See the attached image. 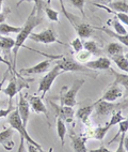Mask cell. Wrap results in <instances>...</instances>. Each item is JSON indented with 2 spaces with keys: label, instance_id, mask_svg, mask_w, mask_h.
I'll return each mask as SVG.
<instances>
[{
  "label": "cell",
  "instance_id": "obj_1",
  "mask_svg": "<svg viewBox=\"0 0 128 152\" xmlns=\"http://www.w3.org/2000/svg\"><path fill=\"white\" fill-rule=\"evenodd\" d=\"M41 22H42L41 14H38L36 9L33 8L32 12H31L30 15L27 17L24 26L22 27V30L17 33V37H16V39H15V45H14L13 50H12V52H13V65H12V66H13L14 75L19 76L18 73L16 72V70H15V68H16V60H17L18 50L22 48V47H24V43L26 42V40L29 39L30 34L32 33L33 29H34Z\"/></svg>",
  "mask_w": 128,
  "mask_h": 152
},
{
  "label": "cell",
  "instance_id": "obj_2",
  "mask_svg": "<svg viewBox=\"0 0 128 152\" xmlns=\"http://www.w3.org/2000/svg\"><path fill=\"white\" fill-rule=\"evenodd\" d=\"M8 122H9V124L11 125V128L13 129V130L17 131L19 133V135H20V146H19L18 152H22V146H24V145H22L24 144V140H26L27 142H29V144H31V145H34V146L38 147L42 152H44L41 145L38 144L35 140H33V139L31 138V136L29 135V133L27 132V128L22 124V119H20V117H19V115H18V111L13 110L11 114L9 115Z\"/></svg>",
  "mask_w": 128,
  "mask_h": 152
},
{
  "label": "cell",
  "instance_id": "obj_3",
  "mask_svg": "<svg viewBox=\"0 0 128 152\" xmlns=\"http://www.w3.org/2000/svg\"><path fill=\"white\" fill-rule=\"evenodd\" d=\"M85 83V79H75V82L69 88L63 87L59 96L60 105L68 106V107H74L75 105H77V93L79 92V90L81 89Z\"/></svg>",
  "mask_w": 128,
  "mask_h": 152
},
{
  "label": "cell",
  "instance_id": "obj_4",
  "mask_svg": "<svg viewBox=\"0 0 128 152\" xmlns=\"http://www.w3.org/2000/svg\"><path fill=\"white\" fill-rule=\"evenodd\" d=\"M62 73L63 72L60 70V68L56 64V66H54L51 70H49L46 75L42 77L41 80H40V84H38V92L42 93L41 95L42 99L45 98L46 93L51 89V86L54 84V82L56 80V78Z\"/></svg>",
  "mask_w": 128,
  "mask_h": 152
},
{
  "label": "cell",
  "instance_id": "obj_5",
  "mask_svg": "<svg viewBox=\"0 0 128 152\" xmlns=\"http://www.w3.org/2000/svg\"><path fill=\"white\" fill-rule=\"evenodd\" d=\"M128 107V103H115V102H107V101L97 100L94 102V109L98 116H107L116 110H122V108Z\"/></svg>",
  "mask_w": 128,
  "mask_h": 152
},
{
  "label": "cell",
  "instance_id": "obj_6",
  "mask_svg": "<svg viewBox=\"0 0 128 152\" xmlns=\"http://www.w3.org/2000/svg\"><path fill=\"white\" fill-rule=\"evenodd\" d=\"M124 116L122 114V110H116L114 113H112V116L110 118L109 122L106 123L104 126H98V128H95V133H94V138L97 139V140H103L105 138V136L107 135L108 131L114 126V125L119 124V123L124 120Z\"/></svg>",
  "mask_w": 128,
  "mask_h": 152
},
{
  "label": "cell",
  "instance_id": "obj_7",
  "mask_svg": "<svg viewBox=\"0 0 128 152\" xmlns=\"http://www.w3.org/2000/svg\"><path fill=\"white\" fill-rule=\"evenodd\" d=\"M57 65L60 68V70L64 72H85V73H91L90 69H88L85 65H82L81 63L77 62L72 58H67L62 56L60 60L57 61Z\"/></svg>",
  "mask_w": 128,
  "mask_h": 152
},
{
  "label": "cell",
  "instance_id": "obj_8",
  "mask_svg": "<svg viewBox=\"0 0 128 152\" xmlns=\"http://www.w3.org/2000/svg\"><path fill=\"white\" fill-rule=\"evenodd\" d=\"M29 39L33 42L45 44V45H49V44H52V43H59L61 45L64 44L58 40L57 34H56V32L52 29H45L43 31H41V32L31 33Z\"/></svg>",
  "mask_w": 128,
  "mask_h": 152
},
{
  "label": "cell",
  "instance_id": "obj_9",
  "mask_svg": "<svg viewBox=\"0 0 128 152\" xmlns=\"http://www.w3.org/2000/svg\"><path fill=\"white\" fill-rule=\"evenodd\" d=\"M12 76H13V77H12L11 80L9 82L7 88H6V89H2L3 93L9 96V101L13 100L14 96H15L17 93L20 92L22 88H28V87H29L27 83L22 82V80H24V78L22 79V82H18V80L16 79V75H12Z\"/></svg>",
  "mask_w": 128,
  "mask_h": 152
},
{
  "label": "cell",
  "instance_id": "obj_10",
  "mask_svg": "<svg viewBox=\"0 0 128 152\" xmlns=\"http://www.w3.org/2000/svg\"><path fill=\"white\" fill-rule=\"evenodd\" d=\"M18 107H17V111H18V115L20 119H22V124L27 128L28 124V120L30 117V104L28 102L26 95L20 91L18 93Z\"/></svg>",
  "mask_w": 128,
  "mask_h": 152
},
{
  "label": "cell",
  "instance_id": "obj_11",
  "mask_svg": "<svg viewBox=\"0 0 128 152\" xmlns=\"http://www.w3.org/2000/svg\"><path fill=\"white\" fill-rule=\"evenodd\" d=\"M50 104H51V106L55 108L58 118H60L61 120L64 121V122L71 123L72 121H73L74 116H75V111H74L73 107L58 105V104H55L54 102H50Z\"/></svg>",
  "mask_w": 128,
  "mask_h": 152
},
{
  "label": "cell",
  "instance_id": "obj_12",
  "mask_svg": "<svg viewBox=\"0 0 128 152\" xmlns=\"http://www.w3.org/2000/svg\"><path fill=\"white\" fill-rule=\"evenodd\" d=\"M31 106V109H32L35 114H43L45 115V117L48 119V111H47V108L45 104L43 102V99L41 96H38V95H27L26 96Z\"/></svg>",
  "mask_w": 128,
  "mask_h": 152
},
{
  "label": "cell",
  "instance_id": "obj_13",
  "mask_svg": "<svg viewBox=\"0 0 128 152\" xmlns=\"http://www.w3.org/2000/svg\"><path fill=\"white\" fill-rule=\"evenodd\" d=\"M124 95V90L120 86H115V85H110L109 88L106 90L101 99V101H107V102H115L119 99H121Z\"/></svg>",
  "mask_w": 128,
  "mask_h": 152
},
{
  "label": "cell",
  "instance_id": "obj_14",
  "mask_svg": "<svg viewBox=\"0 0 128 152\" xmlns=\"http://www.w3.org/2000/svg\"><path fill=\"white\" fill-rule=\"evenodd\" d=\"M85 65L88 69L93 71L110 70L111 69V60L108 57H99L95 60H90Z\"/></svg>",
  "mask_w": 128,
  "mask_h": 152
},
{
  "label": "cell",
  "instance_id": "obj_15",
  "mask_svg": "<svg viewBox=\"0 0 128 152\" xmlns=\"http://www.w3.org/2000/svg\"><path fill=\"white\" fill-rule=\"evenodd\" d=\"M14 136V130L12 128L4 129L2 132H0V145L7 150V151H11L13 149L14 142L13 140Z\"/></svg>",
  "mask_w": 128,
  "mask_h": 152
},
{
  "label": "cell",
  "instance_id": "obj_16",
  "mask_svg": "<svg viewBox=\"0 0 128 152\" xmlns=\"http://www.w3.org/2000/svg\"><path fill=\"white\" fill-rule=\"evenodd\" d=\"M50 64H51V60L46 59L41 61L38 64L30 66V68H25L20 70V73H26V74H41L44 72H47L50 68Z\"/></svg>",
  "mask_w": 128,
  "mask_h": 152
},
{
  "label": "cell",
  "instance_id": "obj_17",
  "mask_svg": "<svg viewBox=\"0 0 128 152\" xmlns=\"http://www.w3.org/2000/svg\"><path fill=\"white\" fill-rule=\"evenodd\" d=\"M72 139V147H73L74 152H88L87 149V142L88 139L85 138L82 135H76L75 133H71Z\"/></svg>",
  "mask_w": 128,
  "mask_h": 152
},
{
  "label": "cell",
  "instance_id": "obj_18",
  "mask_svg": "<svg viewBox=\"0 0 128 152\" xmlns=\"http://www.w3.org/2000/svg\"><path fill=\"white\" fill-rule=\"evenodd\" d=\"M93 110H94V103L91 104V105L80 107L76 113V117L78 118L85 126H88V125H90V116Z\"/></svg>",
  "mask_w": 128,
  "mask_h": 152
},
{
  "label": "cell",
  "instance_id": "obj_19",
  "mask_svg": "<svg viewBox=\"0 0 128 152\" xmlns=\"http://www.w3.org/2000/svg\"><path fill=\"white\" fill-rule=\"evenodd\" d=\"M111 73L114 75V82L111 85H115V86H122L126 89L128 92V73H119L116 71L111 70Z\"/></svg>",
  "mask_w": 128,
  "mask_h": 152
},
{
  "label": "cell",
  "instance_id": "obj_20",
  "mask_svg": "<svg viewBox=\"0 0 128 152\" xmlns=\"http://www.w3.org/2000/svg\"><path fill=\"white\" fill-rule=\"evenodd\" d=\"M75 29H76L78 37L82 40V39H88L89 37H91L94 28L89 24H80L75 25Z\"/></svg>",
  "mask_w": 128,
  "mask_h": 152
},
{
  "label": "cell",
  "instance_id": "obj_21",
  "mask_svg": "<svg viewBox=\"0 0 128 152\" xmlns=\"http://www.w3.org/2000/svg\"><path fill=\"white\" fill-rule=\"evenodd\" d=\"M97 29L101 30V31H104V32H106L108 35H110L111 38L117 40V41H119V43L122 44L123 46H127L128 47V34H117V33L113 32V31H111V30L108 29V28H106V27L97 28Z\"/></svg>",
  "mask_w": 128,
  "mask_h": 152
},
{
  "label": "cell",
  "instance_id": "obj_22",
  "mask_svg": "<svg viewBox=\"0 0 128 152\" xmlns=\"http://www.w3.org/2000/svg\"><path fill=\"white\" fill-rule=\"evenodd\" d=\"M110 59L116 64V66L123 71L124 73H128V59L125 57V55H116V56H112Z\"/></svg>",
  "mask_w": 128,
  "mask_h": 152
},
{
  "label": "cell",
  "instance_id": "obj_23",
  "mask_svg": "<svg viewBox=\"0 0 128 152\" xmlns=\"http://www.w3.org/2000/svg\"><path fill=\"white\" fill-rule=\"evenodd\" d=\"M108 8L113 12L116 13H125L128 14V3L124 0H120V1H115V2H110Z\"/></svg>",
  "mask_w": 128,
  "mask_h": 152
},
{
  "label": "cell",
  "instance_id": "obj_24",
  "mask_svg": "<svg viewBox=\"0 0 128 152\" xmlns=\"http://www.w3.org/2000/svg\"><path fill=\"white\" fill-rule=\"evenodd\" d=\"M106 52L110 56H116V55H124V46L119 42H111V43L107 46Z\"/></svg>",
  "mask_w": 128,
  "mask_h": 152
},
{
  "label": "cell",
  "instance_id": "obj_25",
  "mask_svg": "<svg viewBox=\"0 0 128 152\" xmlns=\"http://www.w3.org/2000/svg\"><path fill=\"white\" fill-rule=\"evenodd\" d=\"M22 30V27H17V26H12L7 23L0 24V35L7 37V35L11 34V33H18Z\"/></svg>",
  "mask_w": 128,
  "mask_h": 152
},
{
  "label": "cell",
  "instance_id": "obj_26",
  "mask_svg": "<svg viewBox=\"0 0 128 152\" xmlns=\"http://www.w3.org/2000/svg\"><path fill=\"white\" fill-rule=\"evenodd\" d=\"M108 25H111L112 27H113V29H114V31L113 32L117 33V34H128V31L127 29L125 28V26L122 24V23L117 18H111L108 20V23H107Z\"/></svg>",
  "mask_w": 128,
  "mask_h": 152
},
{
  "label": "cell",
  "instance_id": "obj_27",
  "mask_svg": "<svg viewBox=\"0 0 128 152\" xmlns=\"http://www.w3.org/2000/svg\"><path fill=\"white\" fill-rule=\"evenodd\" d=\"M14 45H15V40L9 37H1L0 39V48L2 49L3 52L10 53L13 49Z\"/></svg>",
  "mask_w": 128,
  "mask_h": 152
},
{
  "label": "cell",
  "instance_id": "obj_28",
  "mask_svg": "<svg viewBox=\"0 0 128 152\" xmlns=\"http://www.w3.org/2000/svg\"><path fill=\"white\" fill-rule=\"evenodd\" d=\"M57 133L59 138H60L61 146L63 147L64 146V137H65L66 133H67V129H66L65 122L63 120H61L60 118L57 119Z\"/></svg>",
  "mask_w": 128,
  "mask_h": 152
},
{
  "label": "cell",
  "instance_id": "obj_29",
  "mask_svg": "<svg viewBox=\"0 0 128 152\" xmlns=\"http://www.w3.org/2000/svg\"><path fill=\"white\" fill-rule=\"evenodd\" d=\"M117 125H119V132H117V133L115 134L114 137L108 142L109 145L112 144V142H114L115 140H117V139L120 138V136L122 135V134H126L128 132V118H125L124 120H122Z\"/></svg>",
  "mask_w": 128,
  "mask_h": 152
},
{
  "label": "cell",
  "instance_id": "obj_30",
  "mask_svg": "<svg viewBox=\"0 0 128 152\" xmlns=\"http://www.w3.org/2000/svg\"><path fill=\"white\" fill-rule=\"evenodd\" d=\"M83 49L88 50L92 55H98L101 52L97 43L95 41H93V40H87V41L83 42Z\"/></svg>",
  "mask_w": 128,
  "mask_h": 152
},
{
  "label": "cell",
  "instance_id": "obj_31",
  "mask_svg": "<svg viewBox=\"0 0 128 152\" xmlns=\"http://www.w3.org/2000/svg\"><path fill=\"white\" fill-rule=\"evenodd\" d=\"M75 58H76L77 62L81 63V64H85V63L89 62L90 59L92 58V54L89 53L88 50H85V49H82V50H80V52L75 54Z\"/></svg>",
  "mask_w": 128,
  "mask_h": 152
},
{
  "label": "cell",
  "instance_id": "obj_32",
  "mask_svg": "<svg viewBox=\"0 0 128 152\" xmlns=\"http://www.w3.org/2000/svg\"><path fill=\"white\" fill-rule=\"evenodd\" d=\"M69 45H71V47L73 48L75 54L83 49V41H82L79 37H77V38H75L74 40H72V41L69 42Z\"/></svg>",
  "mask_w": 128,
  "mask_h": 152
},
{
  "label": "cell",
  "instance_id": "obj_33",
  "mask_svg": "<svg viewBox=\"0 0 128 152\" xmlns=\"http://www.w3.org/2000/svg\"><path fill=\"white\" fill-rule=\"evenodd\" d=\"M44 10H45V13L47 15V18L50 22H56V23L59 22V12H57L56 10H54L51 8H49V7L44 8Z\"/></svg>",
  "mask_w": 128,
  "mask_h": 152
},
{
  "label": "cell",
  "instance_id": "obj_34",
  "mask_svg": "<svg viewBox=\"0 0 128 152\" xmlns=\"http://www.w3.org/2000/svg\"><path fill=\"white\" fill-rule=\"evenodd\" d=\"M71 4H73L75 8H77L81 12L82 16H85V0H68Z\"/></svg>",
  "mask_w": 128,
  "mask_h": 152
},
{
  "label": "cell",
  "instance_id": "obj_35",
  "mask_svg": "<svg viewBox=\"0 0 128 152\" xmlns=\"http://www.w3.org/2000/svg\"><path fill=\"white\" fill-rule=\"evenodd\" d=\"M14 110V106L12 101H9V106L7 109H0V119H2L4 117H8L9 115L11 114L12 111Z\"/></svg>",
  "mask_w": 128,
  "mask_h": 152
},
{
  "label": "cell",
  "instance_id": "obj_36",
  "mask_svg": "<svg viewBox=\"0 0 128 152\" xmlns=\"http://www.w3.org/2000/svg\"><path fill=\"white\" fill-rule=\"evenodd\" d=\"M126 134H122L120 136V141H119V146H117V149L114 152H126L125 148H124V137H125Z\"/></svg>",
  "mask_w": 128,
  "mask_h": 152
},
{
  "label": "cell",
  "instance_id": "obj_37",
  "mask_svg": "<svg viewBox=\"0 0 128 152\" xmlns=\"http://www.w3.org/2000/svg\"><path fill=\"white\" fill-rule=\"evenodd\" d=\"M11 13V11H10V9L9 8H6L3 11L0 12V24H2V23H6V19L7 17H8L9 14Z\"/></svg>",
  "mask_w": 128,
  "mask_h": 152
},
{
  "label": "cell",
  "instance_id": "obj_38",
  "mask_svg": "<svg viewBox=\"0 0 128 152\" xmlns=\"http://www.w3.org/2000/svg\"><path fill=\"white\" fill-rule=\"evenodd\" d=\"M33 2H34V8L36 9V12L38 14H41V10L43 8V0H32Z\"/></svg>",
  "mask_w": 128,
  "mask_h": 152
},
{
  "label": "cell",
  "instance_id": "obj_39",
  "mask_svg": "<svg viewBox=\"0 0 128 152\" xmlns=\"http://www.w3.org/2000/svg\"><path fill=\"white\" fill-rule=\"evenodd\" d=\"M0 62H1V63H4V64H6L7 66L9 68V71H11V72H12V75H14L13 66H12V64L10 62H9V61L7 59H4V58H3L2 56H1V55H0Z\"/></svg>",
  "mask_w": 128,
  "mask_h": 152
},
{
  "label": "cell",
  "instance_id": "obj_40",
  "mask_svg": "<svg viewBox=\"0 0 128 152\" xmlns=\"http://www.w3.org/2000/svg\"><path fill=\"white\" fill-rule=\"evenodd\" d=\"M88 152H111L109 149H107V147L101 146L97 149H92V150H88Z\"/></svg>",
  "mask_w": 128,
  "mask_h": 152
},
{
  "label": "cell",
  "instance_id": "obj_41",
  "mask_svg": "<svg viewBox=\"0 0 128 152\" xmlns=\"http://www.w3.org/2000/svg\"><path fill=\"white\" fill-rule=\"evenodd\" d=\"M27 149H28V152H42L41 150L38 149V147H35V146H34V145L29 144V142H28Z\"/></svg>",
  "mask_w": 128,
  "mask_h": 152
},
{
  "label": "cell",
  "instance_id": "obj_42",
  "mask_svg": "<svg viewBox=\"0 0 128 152\" xmlns=\"http://www.w3.org/2000/svg\"><path fill=\"white\" fill-rule=\"evenodd\" d=\"M124 148H125L126 152H128V135H125L124 137Z\"/></svg>",
  "mask_w": 128,
  "mask_h": 152
},
{
  "label": "cell",
  "instance_id": "obj_43",
  "mask_svg": "<svg viewBox=\"0 0 128 152\" xmlns=\"http://www.w3.org/2000/svg\"><path fill=\"white\" fill-rule=\"evenodd\" d=\"M4 80H6V76L3 77V79L1 80V83H0V92L2 91V85H3V83H4Z\"/></svg>",
  "mask_w": 128,
  "mask_h": 152
},
{
  "label": "cell",
  "instance_id": "obj_44",
  "mask_svg": "<svg viewBox=\"0 0 128 152\" xmlns=\"http://www.w3.org/2000/svg\"><path fill=\"white\" fill-rule=\"evenodd\" d=\"M101 2L103 3H107V4H109L110 2H112V1H113V0H101Z\"/></svg>",
  "mask_w": 128,
  "mask_h": 152
},
{
  "label": "cell",
  "instance_id": "obj_45",
  "mask_svg": "<svg viewBox=\"0 0 128 152\" xmlns=\"http://www.w3.org/2000/svg\"><path fill=\"white\" fill-rule=\"evenodd\" d=\"M24 1H26V2H32V0H20V1L17 3V6H19V4H20L22 2H24Z\"/></svg>",
  "mask_w": 128,
  "mask_h": 152
},
{
  "label": "cell",
  "instance_id": "obj_46",
  "mask_svg": "<svg viewBox=\"0 0 128 152\" xmlns=\"http://www.w3.org/2000/svg\"><path fill=\"white\" fill-rule=\"evenodd\" d=\"M2 4H3V0H0V12L2 11Z\"/></svg>",
  "mask_w": 128,
  "mask_h": 152
},
{
  "label": "cell",
  "instance_id": "obj_47",
  "mask_svg": "<svg viewBox=\"0 0 128 152\" xmlns=\"http://www.w3.org/2000/svg\"><path fill=\"white\" fill-rule=\"evenodd\" d=\"M125 57H126V58H127V59H128V53H127V54H125Z\"/></svg>",
  "mask_w": 128,
  "mask_h": 152
},
{
  "label": "cell",
  "instance_id": "obj_48",
  "mask_svg": "<svg viewBox=\"0 0 128 152\" xmlns=\"http://www.w3.org/2000/svg\"><path fill=\"white\" fill-rule=\"evenodd\" d=\"M52 151V149H50V152H51Z\"/></svg>",
  "mask_w": 128,
  "mask_h": 152
},
{
  "label": "cell",
  "instance_id": "obj_49",
  "mask_svg": "<svg viewBox=\"0 0 128 152\" xmlns=\"http://www.w3.org/2000/svg\"><path fill=\"white\" fill-rule=\"evenodd\" d=\"M1 37H2V35H0V39H1Z\"/></svg>",
  "mask_w": 128,
  "mask_h": 152
}]
</instances>
